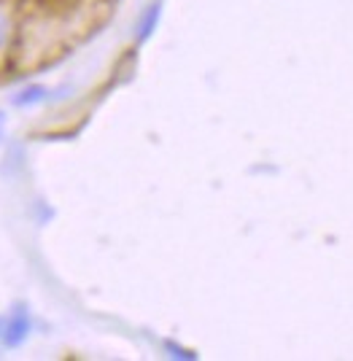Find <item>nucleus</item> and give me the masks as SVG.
Instances as JSON below:
<instances>
[{
  "label": "nucleus",
  "mask_w": 353,
  "mask_h": 361,
  "mask_svg": "<svg viewBox=\"0 0 353 361\" xmlns=\"http://www.w3.org/2000/svg\"><path fill=\"white\" fill-rule=\"evenodd\" d=\"M73 32H76L73 6L57 11L47 0H35V8H22L19 35H16L8 71L27 73V71L49 65L54 57H60Z\"/></svg>",
  "instance_id": "nucleus-1"
},
{
  "label": "nucleus",
  "mask_w": 353,
  "mask_h": 361,
  "mask_svg": "<svg viewBox=\"0 0 353 361\" xmlns=\"http://www.w3.org/2000/svg\"><path fill=\"white\" fill-rule=\"evenodd\" d=\"M22 8H25L22 0H0V71H8L16 35H19Z\"/></svg>",
  "instance_id": "nucleus-2"
},
{
  "label": "nucleus",
  "mask_w": 353,
  "mask_h": 361,
  "mask_svg": "<svg viewBox=\"0 0 353 361\" xmlns=\"http://www.w3.org/2000/svg\"><path fill=\"white\" fill-rule=\"evenodd\" d=\"M32 334V313L27 310L25 302H16L14 307L8 310L6 324H3V337H0V348H22L27 343V337Z\"/></svg>",
  "instance_id": "nucleus-3"
},
{
  "label": "nucleus",
  "mask_w": 353,
  "mask_h": 361,
  "mask_svg": "<svg viewBox=\"0 0 353 361\" xmlns=\"http://www.w3.org/2000/svg\"><path fill=\"white\" fill-rule=\"evenodd\" d=\"M159 19H162V0H154L140 11L138 22H135V44L140 46L151 38L154 30L159 27Z\"/></svg>",
  "instance_id": "nucleus-4"
},
{
  "label": "nucleus",
  "mask_w": 353,
  "mask_h": 361,
  "mask_svg": "<svg viewBox=\"0 0 353 361\" xmlns=\"http://www.w3.org/2000/svg\"><path fill=\"white\" fill-rule=\"evenodd\" d=\"M54 94H57V92L44 87V84H27V87H22V90L11 97V106L14 108L44 106V103H49V100H54Z\"/></svg>",
  "instance_id": "nucleus-5"
},
{
  "label": "nucleus",
  "mask_w": 353,
  "mask_h": 361,
  "mask_svg": "<svg viewBox=\"0 0 353 361\" xmlns=\"http://www.w3.org/2000/svg\"><path fill=\"white\" fill-rule=\"evenodd\" d=\"M162 348L168 350L170 359H178V361H194V359H197V353H194L192 348L178 345L175 340H165V343H162Z\"/></svg>",
  "instance_id": "nucleus-6"
},
{
  "label": "nucleus",
  "mask_w": 353,
  "mask_h": 361,
  "mask_svg": "<svg viewBox=\"0 0 353 361\" xmlns=\"http://www.w3.org/2000/svg\"><path fill=\"white\" fill-rule=\"evenodd\" d=\"M3 137H6V114L0 111V143H3Z\"/></svg>",
  "instance_id": "nucleus-7"
},
{
  "label": "nucleus",
  "mask_w": 353,
  "mask_h": 361,
  "mask_svg": "<svg viewBox=\"0 0 353 361\" xmlns=\"http://www.w3.org/2000/svg\"><path fill=\"white\" fill-rule=\"evenodd\" d=\"M3 324H6V316H0V337H3Z\"/></svg>",
  "instance_id": "nucleus-8"
},
{
  "label": "nucleus",
  "mask_w": 353,
  "mask_h": 361,
  "mask_svg": "<svg viewBox=\"0 0 353 361\" xmlns=\"http://www.w3.org/2000/svg\"><path fill=\"white\" fill-rule=\"evenodd\" d=\"M22 3H25V0H22Z\"/></svg>",
  "instance_id": "nucleus-9"
}]
</instances>
